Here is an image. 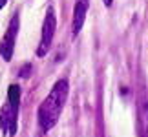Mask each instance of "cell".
I'll return each instance as SVG.
<instances>
[{
  "mask_svg": "<svg viewBox=\"0 0 148 137\" xmlns=\"http://www.w3.org/2000/svg\"><path fill=\"white\" fill-rule=\"evenodd\" d=\"M68 93H70V82L68 79H59L51 91L48 93V97L40 102L37 112V119H38V126L42 132H49L51 128L59 123L60 113L66 106L68 101Z\"/></svg>",
  "mask_w": 148,
  "mask_h": 137,
  "instance_id": "cell-1",
  "label": "cell"
},
{
  "mask_svg": "<svg viewBox=\"0 0 148 137\" xmlns=\"http://www.w3.org/2000/svg\"><path fill=\"white\" fill-rule=\"evenodd\" d=\"M90 9V0H75V8H73V20H71V37H79L84 20H86V13Z\"/></svg>",
  "mask_w": 148,
  "mask_h": 137,
  "instance_id": "cell-5",
  "label": "cell"
},
{
  "mask_svg": "<svg viewBox=\"0 0 148 137\" xmlns=\"http://www.w3.org/2000/svg\"><path fill=\"white\" fill-rule=\"evenodd\" d=\"M18 27H20V16L15 13L13 16H11L2 40H0V57H2L5 62H11V59H13L16 37H18Z\"/></svg>",
  "mask_w": 148,
  "mask_h": 137,
  "instance_id": "cell-4",
  "label": "cell"
},
{
  "mask_svg": "<svg viewBox=\"0 0 148 137\" xmlns=\"http://www.w3.org/2000/svg\"><path fill=\"white\" fill-rule=\"evenodd\" d=\"M55 29H57V16H55V9L49 8L46 9V16L42 22V31H40V40L37 46V57H46L48 51L51 49V42L55 37Z\"/></svg>",
  "mask_w": 148,
  "mask_h": 137,
  "instance_id": "cell-3",
  "label": "cell"
},
{
  "mask_svg": "<svg viewBox=\"0 0 148 137\" xmlns=\"http://www.w3.org/2000/svg\"><path fill=\"white\" fill-rule=\"evenodd\" d=\"M18 112H20V86L11 84L8 88L5 104L0 110V130L8 137H15L18 132Z\"/></svg>",
  "mask_w": 148,
  "mask_h": 137,
  "instance_id": "cell-2",
  "label": "cell"
},
{
  "mask_svg": "<svg viewBox=\"0 0 148 137\" xmlns=\"http://www.w3.org/2000/svg\"><path fill=\"white\" fill-rule=\"evenodd\" d=\"M5 4H8V0H0V9H2Z\"/></svg>",
  "mask_w": 148,
  "mask_h": 137,
  "instance_id": "cell-8",
  "label": "cell"
},
{
  "mask_svg": "<svg viewBox=\"0 0 148 137\" xmlns=\"http://www.w3.org/2000/svg\"><path fill=\"white\" fill-rule=\"evenodd\" d=\"M139 128H141V137H148V108H145L143 112L139 113Z\"/></svg>",
  "mask_w": 148,
  "mask_h": 137,
  "instance_id": "cell-6",
  "label": "cell"
},
{
  "mask_svg": "<svg viewBox=\"0 0 148 137\" xmlns=\"http://www.w3.org/2000/svg\"><path fill=\"white\" fill-rule=\"evenodd\" d=\"M102 4H104V5H106V8H110V5L113 4V0H102Z\"/></svg>",
  "mask_w": 148,
  "mask_h": 137,
  "instance_id": "cell-7",
  "label": "cell"
}]
</instances>
